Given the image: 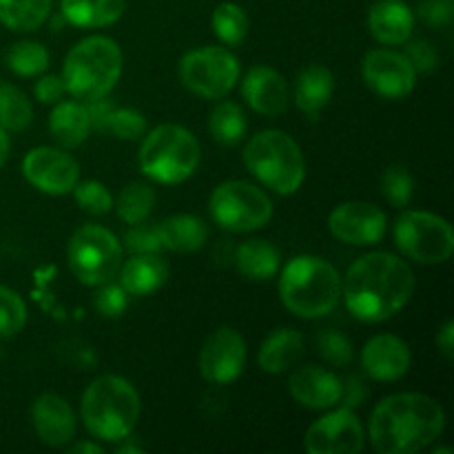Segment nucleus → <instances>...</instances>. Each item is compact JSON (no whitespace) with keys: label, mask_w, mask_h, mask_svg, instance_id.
<instances>
[{"label":"nucleus","mask_w":454,"mask_h":454,"mask_svg":"<svg viewBox=\"0 0 454 454\" xmlns=\"http://www.w3.org/2000/svg\"><path fill=\"white\" fill-rule=\"evenodd\" d=\"M415 293V273L406 260L386 251L366 253L341 278V300L355 319L380 324L397 315Z\"/></svg>","instance_id":"1"},{"label":"nucleus","mask_w":454,"mask_h":454,"mask_svg":"<svg viewBox=\"0 0 454 454\" xmlns=\"http://www.w3.org/2000/svg\"><path fill=\"white\" fill-rule=\"evenodd\" d=\"M446 428V412L424 393H397L380 402L368 421V437L380 454H415L433 446Z\"/></svg>","instance_id":"2"},{"label":"nucleus","mask_w":454,"mask_h":454,"mask_svg":"<svg viewBox=\"0 0 454 454\" xmlns=\"http://www.w3.org/2000/svg\"><path fill=\"white\" fill-rule=\"evenodd\" d=\"M279 297L295 317H326L341 300V275L324 257L297 255L279 275Z\"/></svg>","instance_id":"3"},{"label":"nucleus","mask_w":454,"mask_h":454,"mask_svg":"<svg viewBox=\"0 0 454 454\" xmlns=\"http://www.w3.org/2000/svg\"><path fill=\"white\" fill-rule=\"evenodd\" d=\"M84 428L100 442H122L140 417V395L120 375H102L87 386L80 402Z\"/></svg>","instance_id":"4"},{"label":"nucleus","mask_w":454,"mask_h":454,"mask_svg":"<svg viewBox=\"0 0 454 454\" xmlns=\"http://www.w3.org/2000/svg\"><path fill=\"white\" fill-rule=\"evenodd\" d=\"M122 75V49L106 35H89L69 49L62 82L74 100L93 102L109 96Z\"/></svg>","instance_id":"5"},{"label":"nucleus","mask_w":454,"mask_h":454,"mask_svg":"<svg viewBox=\"0 0 454 454\" xmlns=\"http://www.w3.org/2000/svg\"><path fill=\"white\" fill-rule=\"evenodd\" d=\"M244 164L264 189L293 195L306 180V160L300 145L288 133L266 129L244 146Z\"/></svg>","instance_id":"6"},{"label":"nucleus","mask_w":454,"mask_h":454,"mask_svg":"<svg viewBox=\"0 0 454 454\" xmlns=\"http://www.w3.org/2000/svg\"><path fill=\"white\" fill-rule=\"evenodd\" d=\"M200 142L180 124H160L145 133L140 145V171L158 184H182L200 167Z\"/></svg>","instance_id":"7"},{"label":"nucleus","mask_w":454,"mask_h":454,"mask_svg":"<svg viewBox=\"0 0 454 454\" xmlns=\"http://www.w3.org/2000/svg\"><path fill=\"white\" fill-rule=\"evenodd\" d=\"M67 260L80 284L98 288L118 278L122 266V244L105 226L84 224L71 235Z\"/></svg>","instance_id":"8"},{"label":"nucleus","mask_w":454,"mask_h":454,"mask_svg":"<svg viewBox=\"0 0 454 454\" xmlns=\"http://www.w3.org/2000/svg\"><path fill=\"white\" fill-rule=\"evenodd\" d=\"M213 222L231 233H253L273 217V202L264 189L244 180H226L213 189L208 200Z\"/></svg>","instance_id":"9"},{"label":"nucleus","mask_w":454,"mask_h":454,"mask_svg":"<svg viewBox=\"0 0 454 454\" xmlns=\"http://www.w3.org/2000/svg\"><path fill=\"white\" fill-rule=\"evenodd\" d=\"M395 244L417 264H446L454 253V231L437 213L403 211L395 222Z\"/></svg>","instance_id":"10"},{"label":"nucleus","mask_w":454,"mask_h":454,"mask_svg":"<svg viewBox=\"0 0 454 454\" xmlns=\"http://www.w3.org/2000/svg\"><path fill=\"white\" fill-rule=\"evenodd\" d=\"M177 74L191 93L207 100H220L238 84L239 62L224 47H200L182 56Z\"/></svg>","instance_id":"11"},{"label":"nucleus","mask_w":454,"mask_h":454,"mask_svg":"<svg viewBox=\"0 0 454 454\" xmlns=\"http://www.w3.org/2000/svg\"><path fill=\"white\" fill-rule=\"evenodd\" d=\"M366 443V433L350 408H337L319 417L304 434V450L309 454H359Z\"/></svg>","instance_id":"12"},{"label":"nucleus","mask_w":454,"mask_h":454,"mask_svg":"<svg viewBox=\"0 0 454 454\" xmlns=\"http://www.w3.org/2000/svg\"><path fill=\"white\" fill-rule=\"evenodd\" d=\"M362 78L375 96L403 100L417 87V71L402 51L372 49L362 60Z\"/></svg>","instance_id":"13"},{"label":"nucleus","mask_w":454,"mask_h":454,"mask_svg":"<svg viewBox=\"0 0 454 454\" xmlns=\"http://www.w3.org/2000/svg\"><path fill=\"white\" fill-rule=\"evenodd\" d=\"M22 177L47 195H67L80 182V167L65 149L35 146L22 158Z\"/></svg>","instance_id":"14"},{"label":"nucleus","mask_w":454,"mask_h":454,"mask_svg":"<svg viewBox=\"0 0 454 454\" xmlns=\"http://www.w3.org/2000/svg\"><path fill=\"white\" fill-rule=\"evenodd\" d=\"M244 366H247V341L242 333L231 326H222L207 337L200 350L198 368L208 384H233L244 372Z\"/></svg>","instance_id":"15"},{"label":"nucleus","mask_w":454,"mask_h":454,"mask_svg":"<svg viewBox=\"0 0 454 454\" xmlns=\"http://www.w3.org/2000/svg\"><path fill=\"white\" fill-rule=\"evenodd\" d=\"M328 231L350 247H375L386 235V213L371 202H344L328 215Z\"/></svg>","instance_id":"16"},{"label":"nucleus","mask_w":454,"mask_h":454,"mask_svg":"<svg viewBox=\"0 0 454 454\" xmlns=\"http://www.w3.org/2000/svg\"><path fill=\"white\" fill-rule=\"evenodd\" d=\"M412 353L411 346L397 335L381 333V335L371 337L362 348V366L364 372L372 381L390 384L399 381L408 371H411Z\"/></svg>","instance_id":"17"},{"label":"nucleus","mask_w":454,"mask_h":454,"mask_svg":"<svg viewBox=\"0 0 454 454\" xmlns=\"http://www.w3.org/2000/svg\"><path fill=\"white\" fill-rule=\"evenodd\" d=\"M242 98L255 114L278 118L286 111L291 93H288L286 78L278 69L269 65H255L244 75Z\"/></svg>","instance_id":"18"},{"label":"nucleus","mask_w":454,"mask_h":454,"mask_svg":"<svg viewBox=\"0 0 454 454\" xmlns=\"http://www.w3.org/2000/svg\"><path fill=\"white\" fill-rule=\"evenodd\" d=\"M31 424L43 443L51 448H65L75 439L78 421L65 397L56 393H43L31 406Z\"/></svg>","instance_id":"19"},{"label":"nucleus","mask_w":454,"mask_h":454,"mask_svg":"<svg viewBox=\"0 0 454 454\" xmlns=\"http://www.w3.org/2000/svg\"><path fill=\"white\" fill-rule=\"evenodd\" d=\"M288 393L309 411H328L341 399V380L322 366H301L288 380Z\"/></svg>","instance_id":"20"},{"label":"nucleus","mask_w":454,"mask_h":454,"mask_svg":"<svg viewBox=\"0 0 454 454\" xmlns=\"http://www.w3.org/2000/svg\"><path fill=\"white\" fill-rule=\"evenodd\" d=\"M368 29L381 44H406L415 29V12L403 0H377L368 12Z\"/></svg>","instance_id":"21"},{"label":"nucleus","mask_w":454,"mask_h":454,"mask_svg":"<svg viewBox=\"0 0 454 454\" xmlns=\"http://www.w3.org/2000/svg\"><path fill=\"white\" fill-rule=\"evenodd\" d=\"M120 286L133 297L153 295L167 284L168 264L160 253H136L118 270Z\"/></svg>","instance_id":"22"},{"label":"nucleus","mask_w":454,"mask_h":454,"mask_svg":"<svg viewBox=\"0 0 454 454\" xmlns=\"http://www.w3.org/2000/svg\"><path fill=\"white\" fill-rule=\"evenodd\" d=\"M91 115L84 102L60 100L49 115V133L62 149H75L91 133Z\"/></svg>","instance_id":"23"},{"label":"nucleus","mask_w":454,"mask_h":454,"mask_svg":"<svg viewBox=\"0 0 454 454\" xmlns=\"http://www.w3.org/2000/svg\"><path fill=\"white\" fill-rule=\"evenodd\" d=\"M335 78L324 65H309L300 71L295 82V105L309 120H317L331 102Z\"/></svg>","instance_id":"24"},{"label":"nucleus","mask_w":454,"mask_h":454,"mask_svg":"<svg viewBox=\"0 0 454 454\" xmlns=\"http://www.w3.org/2000/svg\"><path fill=\"white\" fill-rule=\"evenodd\" d=\"M304 335L295 328H279L264 340L257 353V364L269 375H279L288 371L304 355Z\"/></svg>","instance_id":"25"},{"label":"nucleus","mask_w":454,"mask_h":454,"mask_svg":"<svg viewBox=\"0 0 454 454\" xmlns=\"http://www.w3.org/2000/svg\"><path fill=\"white\" fill-rule=\"evenodd\" d=\"M158 233L164 251L195 253L207 244L208 226L202 217L177 213V215L158 222Z\"/></svg>","instance_id":"26"},{"label":"nucleus","mask_w":454,"mask_h":454,"mask_svg":"<svg viewBox=\"0 0 454 454\" xmlns=\"http://www.w3.org/2000/svg\"><path fill=\"white\" fill-rule=\"evenodd\" d=\"M282 264V255L275 244L269 239H247L235 248V266L239 273L253 282H266V279L275 278Z\"/></svg>","instance_id":"27"},{"label":"nucleus","mask_w":454,"mask_h":454,"mask_svg":"<svg viewBox=\"0 0 454 454\" xmlns=\"http://www.w3.org/2000/svg\"><path fill=\"white\" fill-rule=\"evenodd\" d=\"M62 18L80 29H98L118 22L124 13V0H62Z\"/></svg>","instance_id":"28"},{"label":"nucleus","mask_w":454,"mask_h":454,"mask_svg":"<svg viewBox=\"0 0 454 454\" xmlns=\"http://www.w3.org/2000/svg\"><path fill=\"white\" fill-rule=\"evenodd\" d=\"M51 0H0V25L12 31H35L47 22Z\"/></svg>","instance_id":"29"},{"label":"nucleus","mask_w":454,"mask_h":454,"mask_svg":"<svg viewBox=\"0 0 454 454\" xmlns=\"http://www.w3.org/2000/svg\"><path fill=\"white\" fill-rule=\"evenodd\" d=\"M247 115L238 102L222 100L208 118V131L217 145L235 146L247 136Z\"/></svg>","instance_id":"30"},{"label":"nucleus","mask_w":454,"mask_h":454,"mask_svg":"<svg viewBox=\"0 0 454 454\" xmlns=\"http://www.w3.org/2000/svg\"><path fill=\"white\" fill-rule=\"evenodd\" d=\"M34 120V106L29 98L12 82L0 80V127L4 131H25Z\"/></svg>","instance_id":"31"},{"label":"nucleus","mask_w":454,"mask_h":454,"mask_svg":"<svg viewBox=\"0 0 454 454\" xmlns=\"http://www.w3.org/2000/svg\"><path fill=\"white\" fill-rule=\"evenodd\" d=\"M155 207V191L153 186L145 182H131L120 191L118 200H114V208L118 217L127 224H137V222L149 220Z\"/></svg>","instance_id":"32"},{"label":"nucleus","mask_w":454,"mask_h":454,"mask_svg":"<svg viewBox=\"0 0 454 454\" xmlns=\"http://www.w3.org/2000/svg\"><path fill=\"white\" fill-rule=\"evenodd\" d=\"M9 71H13L20 78H35L43 75L49 67V51L40 43L34 40H20L12 44L4 56Z\"/></svg>","instance_id":"33"},{"label":"nucleus","mask_w":454,"mask_h":454,"mask_svg":"<svg viewBox=\"0 0 454 454\" xmlns=\"http://www.w3.org/2000/svg\"><path fill=\"white\" fill-rule=\"evenodd\" d=\"M211 25L215 35L226 47H238L248 34V16L239 4L220 3L211 16Z\"/></svg>","instance_id":"34"},{"label":"nucleus","mask_w":454,"mask_h":454,"mask_svg":"<svg viewBox=\"0 0 454 454\" xmlns=\"http://www.w3.org/2000/svg\"><path fill=\"white\" fill-rule=\"evenodd\" d=\"M27 324V304L13 288L0 284V340L16 337Z\"/></svg>","instance_id":"35"},{"label":"nucleus","mask_w":454,"mask_h":454,"mask_svg":"<svg viewBox=\"0 0 454 454\" xmlns=\"http://www.w3.org/2000/svg\"><path fill=\"white\" fill-rule=\"evenodd\" d=\"M412 193H415V182H412L411 171L406 167L393 164L381 176V195L386 202L395 208H406L411 204Z\"/></svg>","instance_id":"36"},{"label":"nucleus","mask_w":454,"mask_h":454,"mask_svg":"<svg viewBox=\"0 0 454 454\" xmlns=\"http://www.w3.org/2000/svg\"><path fill=\"white\" fill-rule=\"evenodd\" d=\"M75 204L89 215H106L114 208V193L98 180H84L74 186Z\"/></svg>","instance_id":"37"},{"label":"nucleus","mask_w":454,"mask_h":454,"mask_svg":"<svg viewBox=\"0 0 454 454\" xmlns=\"http://www.w3.org/2000/svg\"><path fill=\"white\" fill-rule=\"evenodd\" d=\"M102 129L120 140H140L146 133V118L136 109H111Z\"/></svg>","instance_id":"38"},{"label":"nucleus","mask_w":454,"mask_h":454,"mask_svg":"<svg viewBox=\"0 0 454 454\" xmlns=\"http://www.w3.org/2000/svg\"><path fill=\"white\" fill-rule=\"evenodd\" d=\"M317 350L324 362L344 368L353 362V344L348 337L337 331H322L317 337Z\"/></svg>","instance_id":"39"},{"label":"nucleus","mask_w":454,"mask_h":454,"mask_svg":"<svg viewBox=\"0 0 454 454\" xmlns=\"http://www.w3.org/2000/svg\"><path fill=\"white\" fill-rule=\"evenodd\" d=\"M124 248L131 255L136 253H160L162 248V239H160L158 224L151 222H137V224H129L127 235H124Z\"/></svg>","instance_id":"40"},{"label":"nucleus","mask_w":454,"mask_h":454,"mask_svg":"<svg viewBox=\"0 0 454 454\" xmlns=\"http://www.w3.org/2000/svg\"><path fill=\"white\" fill-rule=\"evenodd\" d=\"M100 291L93 295V306L102 317H120L129 306V293L120 284H102Z\"/></svg>","instance_id":"41"},{"label":"nucleus","mask_w":454,"mask_h":454,"mask_svg":"<svg viewBox=\"0 0 454 454\" xmlns=\"http://www.w3.org/2000/svg\"><path fill=\"white\" fill-rule=\"evenodd\" d=\"M406 43L408 47L403 56L411 60V65L415 67L417 74H430V71L437 69L439 53L434 51V47L428 40H406Z\"/></svg>","instance_id":"42"},{"label":"nucleus","mask_w":454,"mask_h":454,"mask_svg":"<svg viewBox=\"0 0 454 454\" xmlns=\"http://www.w3.org/2000/svg\"><path fill=\"white\" fill-rule=\"evenodd\" d=\"M417 16L430 27L450 25L454 18V0H421Z\"/></svg>","instance_id":"43"},{"label":"nucleus","mask_w":454,"mask_h":454,"mask_svg":"<svg viewBox=\"0 0 454 454\" xmlns=\"http://www.w3.org/2000/svg\"><path fill=\"white\" fill-rule=\"evenodd\" d=\"M34 93H35V98H38V102H43V105H56V102L62 100V96L67 93V89H65V82H62L60 75H53V74L44 75L43 74L38 78V82H35Z\"/></svg>","instance_id":"44"},{"label":"nucleus","mask_w":454,"mask_h":454,"mask_svg":"<svg viewBox=\"0 0 454 454\" xmlns=\"http://www.w3.org/2000/svg\"><path fill=\"white\" fill-rule=\"evenodd\" d=\"M366 397H368V388L364 386V381L359 380V377L353 375V377H348V380H341L340 403H344V408L355 411V408H357Z\"/></svg>","instance_id":"45"},{"label":"nucleus","mask_w":454,"mask_h":454,"mask_svg":"<svg viewBox=\"0 0 454 454\" xmlns=\"http://www.w3.org/2000/svg\"><path fill=\"white\" fill-rule=\"evenodd\" d=\"M437 348L448 362L454 357V322H450V319H448L442 326V331L437 333Z\"/></svg>","instance_id":"46"},{"label":"nucleus","mask_w":454,"mask_h":454,"mask_svg":"<svg viewBox=\"0 0 454 454\" xmlns=\"http://www.w3.org/2000/svg\"><path fill=\"white\" fill-rule=\"evenodd\" d=\"M71 454H105L102 450L100 443H93V442H80V443H74V446L69 448Z\"/></svg>","instance_id":"47"},{"label":"nucleus","mask_w":454,"mask_h":454,"mask_svg":"<svg viewBox=\"0 0 454 454\" xmlns=\"http://www.w3.org/2000/svg\"><path fill=\"white\" fill-rule=\"evenodd\" d=\"M9 151H12V142H9L7 131H4V129L0 127V168H3L4 162H7Z\"/></svg>","instance_id":"48"},{"label":"nucleus","mask_w":454,"mask_h":454,"mask_svg":"<svg viewBox=\"0 0 454 454\" xmlns=\"http://www.w3.org/2000/svg\"><path fill=\"white\" fill-rule=\"evenodd\" d=\"M115 452H142V448H137V446H118V448H115Z\"/></svg>","instance_id":"49"},{"label":"nucleus","mask_w":454,"mask_h":454,"mask_svg":"<svg viewBox=\"0 0 454 454\" xmlns=\"http://www.w3.org/2000/svg\"><path fill=\"white\" fill-rule=\"evenodd\" d=\"M433 454H452V450H450V448H442V446H434L433 448Z\"/></svg>","instance_id":"50"}]
</instances>
